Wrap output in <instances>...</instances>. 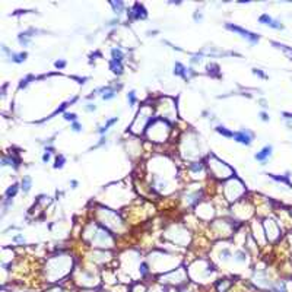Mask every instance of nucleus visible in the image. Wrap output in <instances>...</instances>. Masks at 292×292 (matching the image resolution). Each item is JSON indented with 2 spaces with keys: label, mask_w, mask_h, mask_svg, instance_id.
<instances>
[{
  "label": "nucleus",
  "mask_w": 292,
  "mask_h": 292,
  "mask_svg": "<svg viewBox=\"0 0 292 292\" xmlns=\"http://www.w3.org/2000/svg\"><path fill=\"white\" fill-rule=\"evenodd\" d=\"M50 156H51V155H50V152H45V154L43 155V162H48Z\"/></svg>",
  "instance_id": "393cba45"
},
{
  "label": "nucleus",
  "mask_w": 292,
  "mask_h": 292,
  "mask_svg": "<svg viewBox=\"0 0 292 292\" xmlns=\"http://www.w3.org/2000/svg\"><path fill=\"white\" fill-rule=\"evenodd\" d=\"M64 162H66V158H64L63 155H59V156H57V159H56L54 168H56V170H57V168H63V165H64Z\"/></svg>",
  "instance_id": "a211bd4d"
},
{
  "label": "nucleus",
  "mask_w": 292,
  "mask_h": 292,
  "mask_svg": "<svg viewBox=\"0 0 292 292\" xmlns=\"http://www.w3.org/2000/svg\"><path fill=\"white\" fill-rule=\"evenodd\" d=\"M105 142H107V136H102V138H101V140H99V143L97 145L95 148H99V146H102V145H104Z\"/></svg>",
  "instance_id": "a878e982"
},
{
  "label": "nucleus",
  "mask_w": 292,
  "mask_h": 292,
  "mask_svg": "<svg viewBox=\"0 0 292 292\" xmlns=\"http://www.w3.org/2000/svg\"><path fill=\"white\" fill-rule=\"evenodd\" d=\"M260 118H261L263 121H269V114H267L266 111H261V113H260Z\"/></svg>",
  "instance_id": "5701e85b"
},
{
  "label": "nucleus",
  "mask_w": 292,
  "mask_h": 292,
  "mask_svg": "<svg viewBox=\"0 0 292 292\" xmlns=\"http://www.w3.org/2000/svg\"><path fill=\"white\" fill-rule=\"evenodd\" d=\"M272 150H273V146H272V145H266L265 148H261L260 152H257V154L254 155V158H256V161L265 164V162L269 161L270 156H272Z\"/></svg>",
  "instance_id": "20e7f679"
},
{
  "label": "nucleus",
  "mask_w": 292,
  "mask_h": 292,
  "mask_svg": "<svg viewBox=\"0 0 292 292\" xmlns=\"http://www.w3.org/2000/svg\"><path fill=\"white\" fill-rule=\"evenodd\" d=\"M110 69H111V72H113V73H116V75H121V73H123L121 61L111 60L110 61Z\"/></svg>",
  "instance_id": "9b49d317"
},
{
  "label": "nucleus",
  "mask_w": 292,
  "mask_h": 292,
  "mask_svg": "<svg viewBox=\"0 0 292 292\" xmlns=\"http://www.w3.org/2000/svg\"><path fill=\"white\" fill-rule=\"evenodd\" d=\"M130 15H132L133 19H140V18L143 19V18H146V12H145V9L140 5H134V9H133V12Z\"/></svg>",
  "instance_id": "39448f33"
},
{
  "label": "nucleus",
  "mask_w": 292,
  "mask_h": 292,
  "mask_svg": "<svg viewBox=\"0 0 292 292\" xmlns=\"http://www.w3.org/2000/svg\"><path fill=\"white\" fill-rule=\"evenodd\" d=\"M259 22L263 23V25H267V27H270V28H273V29H283V25H282L279 21H276V19H273L272 16H269L267 13H263V15L259 18Z\"/></svg>",
  "instance_id": "7ed1b4c3"
},
{
  "label": "nucleus",
  "mask_w": 292,
  "mask_h": 292,
  "mask_svg": "<svg viewBox=\"0 0 292 292\" xmlns=\"http://www.w3.org/2000/svg\"><path fill=\"white\" fill-rule=\"evenodd\" d=\"M202 13H197V10H196V13H194V21L197 22V21H202Z\"/></svg>",
  "instance_id": "bb28decb"
},
{
  "label": "nucleus",
  "mask_w": 292,
  "mask_h": 292,
  "mask_svg": "<svg viewBox=\"0 0 292 292\" xmlns=\"http://www.w3.org/2000/svg\"><path fill=\"white\" fill-rule=\"evenodd\" d=\"M253 73H254V75H257V76H260V77H267L265 73L260 70V69H253Z\"/></svg>",
  "instance_id": "b1692460"
},
{
  "label": "nucleus",
  "mask_w": 292,
  "mask_h": 292,
  "mask_svg": "<svg viewBox=\"0 0 292 292\" xmlns=\"http://www.w3.org/2000/svg\"><path fill=\"white\" fill-rule=\"evenodd\" d=\"M226 27V29H229V31H232V32H237V34H240L243 38H245V39H248L251 44H257L259 43V35H256V34H253V32H250V31H247V29H244V28H241V27H237V25H232V23H226L225 25Z\"/></svg>",
  "instance_id": "f257e3e1"
},
{
  "label": "nucleus",
  "mask_w": 292,
  "mask_h": 292,
  "mask_svg": "<svg viewBox=\"0 0 292 292\" xmlns=\"http://www.w3.org/2000/svg\"><path fill=\"white\" fill-rule=\"evenodd\" d=\"M216 132L219 133V134H222V136H225V138H234V132L228 130L225 126H218L216 127Z\"/></svg>",
  "instance_id": "4468645a"
},
{
  "label": "nucleus",
  "mask_w": 292,
  "mask_h": 292,
  "mask_svg": "<svg viewBox=\"0 0 292 292\" xmlns=\"http://www.w3.org/2000/svg\"><path fill=\"white\" fill-rule=\"evenodd\" d=\"M13 240H15V241H23L25 238H23L22 235H18V237H15V238H13Z\"/></svg>",
  "instance_id": "c85d7f7f"
},
{
  "label": "nucleus",
  "mask_w": 292,
  "mask_h": 292,
  "mask_svg": "<svg viewBox=\"0 0 292 292\" xmlns=\"http://www.w3.org/2000/svg\"><path fill=\"white\" fill-rule=\"evenodd\" d=\"M285 116H289V118H292V113L291 114H285Z\"/></svg>",
  "instance_id": "c756f323"
},
{
  "label": "nucleus",
  "mask_w": 292,
  "mask_h": 292,
  "mask_svg": "<svg viewBox=\"0 0 292 292\" xmlns=\"http://www.w3.org/2000/svg\"><path fill=\"white\" fill-rule=\"evenodd\" d=\"M29 32H31V31H28V32H21V34H19V37H18V39H19V44L23 45V47H27V45L29 44L31 38H32V35H29Z\"/></svg>",
  "instance_id": "9d476101"
},
{
  "label": "nucleus",
  "mask_w": 292,
  "mask_h": 292,
  "mask_svg": "<svg viewBox=\"0 0 292 292\" xmlns=\"http://www.w3.org/2000/svg\"><path fill=\"white\" fill-rule=\"evenodd\" d=\"M77 184H79V183H77L76 180H72V181H70V186H72V188H76Z\"/></svg>",
  "instance_id": "cd10ccee"
},
{
  "label": "nucleus",
  "mask_w": 292,
  "mask_h": 292,
  "mask_svg": "<svg viewBox=\"0 0 292 292\" xmlns=\"http://www.w3.org/2000/svg\"><path fill=\"white\" fill-rule=\"evenodd\" d=\"M101 92H104V94H102V98H104L105 101H110V99H113L114 97H116V94H117V91L114 88H111V86L101 88Z\"/></svg>",
  "instance_id": "423d86ee"
},
{
  "label": "nucleus",
  "mask_w": 292,
  "mask_h": 292,
  "mask_svg": "<svg viewBox=\"0 0 292 292\" xmlns=\"http://www.w3.org/2000/svg\"><path fill=\"white\" fill-rule=\"evenodd\" d=\"M232 139H234L235 142H238V143L250 146L254 140V133L251 132V130H248V129H241V130L234 132V138Z\"/></svg>",
  "instance_id": "f03ea898"
},
{
  "label": "nucleus",
  "mask_w": 292,
  "mask_h": 292,
  "mask_svg": "<svg viewBox=\"0 0 292 292\" xmlns=\"http://www.w3.org/2000/svg\"><path fill=\"white\" fill-rule=\"evenodd\" d=\"M18 184H13V186H10V187L6 190V199H13L15 196H16V193H18Z\"/></svg>",
  "instance_id": "2eb2a0df"
},
{
  "label": "nucleus",
  "mask_w": 292,
  "mask_h": 292,
  "mask_svg": "<svg viewBox=\"0 0 292 292\" xmlns=\"http://www.w3.org/2000/svg\"><path fill=\"white\" fill-rule=\"evenodd\" d=\"M117 121H118V117H113V118H110V120H107L104 126H102V127H99L98 133H99V134H102V136H104L105 133H107V130H108V129H110L111 126H114V124H116Z\"/></svg>",
  "instance_id": "0eeeda50"
},
{
  "label": "nucleus",
  "mask_w": 292,
  "mask_h": 292,
  "mask_svg": "<svg viewBox=\"0 0 292 292\" xmlns=\"http://www.w3.org/2000/svg\"><path fill=\"white\" fill-rule=\"evenodd\" d=\"M111 6L114 7L116 13H121L123 9H124V3L123 2H111Z\"/></svg>",
  "instance_id": "dca6fc26"
},
{
  "label": "nucleus",
  "mask_w": 292,
  "mask_h": 292,
  "mask_svg": "<svg viewBox=\"0 0 292 292\" xmlns=\"http://www.w3.org/2000/svg\"><path fill=\"white\" fill-rule=\"evenodd\" d=\"M31 187H32V178L29 175H25L22 178V183H21V188H22L23 193H29Z\"/></svg>",
  "instance_id": "1a4fd4ad"
},
{
  "label": "nucleus",
  "mask_w": 292,
  "mask_h": 292,
  "mask_svg": "<svg viewBox=\"0 0 292 292\" xmlns=\"http://www.w3.org/2000/svg\"><path fill=\"white\" fill-rule=\"evenodd\" d=\"M27 56L28 54L23 53V51L22 53H13L10 59H12V61H15V63H23V61L27 60Z\"/></svg>",
  "instance_id": "f8f14e48"
},
{
  "label": "nucleus",
  "mask_w": 292,
  "mask_h": 292,
  "mask_svg": "<svg viewBox=\"0 0 292 292\" xmlns=\"http://www.w3.org/2000/svg\"><path fill=\"white\" fill-rule=\"evenodd\" d=\"M111 56H113V60H116V61H121L123 60V57H124V53H123L120 48H114L111 50Z\"/></svg>",
  "instance_id": "ddd939ff"
},
{
  "label": "nucleus",
  "mask_w": 292,
  "mask_h": 292,
  "mask_svg": "<svg viewBox=\"0 0 292 292\" xmlns=\"http://www.w3.org/2000/svg\"><path fill=\"white\" fill-rule=\"evenodd\" d=\"M136 99L138 98H136V92H134V91H130V92L127 94V101H129V105H130V107H133V105L136 104Z\"/></svg>",
  "instance_id": "f3484780"
},
{
  "label": "nucleus",
  "mask_w": 292,
  "mask_h": 292,
  "mask_svg": "<svg viewBox=\"0 0 292 292\" xmlns=\"http://www.w3.org/2000/svg\"><path fill=\"white\" fill-rule=\"evenodd\" d=\"M85 110L88 111V113H92V111L97 110V107H95V104H92V102H89V104H86V107H85Z\"/></svg>",
  "instance_id": "4be33fe9"
},
{
  "label": "nucleus",
  "mask_w": 292,
  "mask_h": 292,
  "mask_svg": "<svg viewBox=\"0 0 292 292\" xmlns=\"http://www.w3.org/2000/svg\"><path fill=\"white\" fill-rule=\"evenodd\" d=\"M66 64H67V63L64 60H57L54 63V66L57 67V69H64V67H66Z\"/></svg>",
  "instance_id": "412c9836"
},
{
  "label": "nucleus",
  "mask_w": 292,
  "mask_h": 292,
  "mask_svg": "<svg viewBox=\"0 0 292 292\" xmlns=\"http://www.w3.org/2000/svg\"><path fill=\"white\" fill-rule=\"evenodd\" d=\"M187 70L188 69H186V66L184 64H181V63H175V66H174V73L175 75H180V76H183L184 79H188V75H187Z\"/></svg>",
  "instance_id": "6e6552de"
},
{
  "label": "nucleus",
  "mask_w": 292,
  "mask_h": 292,
  "mask_svg": "<svg viewBox=\"0 0 292 292\" xmlns=\"http://www.w3.org/2000/svg\"><path fill=\"white\" fill-rule=\"evenodd\" d=\"M63 118L64 120H67V121H77V116L75 114V113H64L63 114Z\"/></svg>",
  "instance_id": "6ab92c4d"
},
{
  "label": "nucleus",
  "mask_w": 292,
  "mask_h": 292,
  "mask_svg": "<svg viewBox=\"0 0 292 292\" xmlns=\"http://www.w3.org/2000/svg\"><path fill=\"white\" fill-rule=\"evenodd\" d=\"M70 129H72L73 132L79 133V132H82V129H83V127H82V124H80L79 121H73V123H72V126H70Z\"/></svg>",
  "instance_id": "aec40b11"
}]
</instances>
